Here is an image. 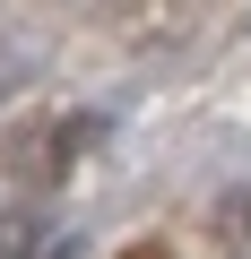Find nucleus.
<instances>
[{"instance_id": "obj_1", "label": "nucleus", "mask_w": 251, "mask_h": 259, "mask_svg": "<svg viewBox=\"0 0 251 259\" xmlns=\"http://www.w3.org/2000/svg\"><path fill=\"white\" fill-rule=\"evenodd\" d=\"M35 250H44V225L26 207H9V216H0V259H35Z\"/></svg>"}, {"instance_id": "obj_2", "label": "nucleus", "mask_w": 251, "mask_h": 259, "mask_svg": "<svg viewBox=\"0 0 251 259\" xmlns=\"http://www.w3.org/2000/svg\"><path fill=\"white\" fill-rule=\"evenodd\" d=\"M225 242L251 250V199H225Z\"/></svg>"}]
</instances>
